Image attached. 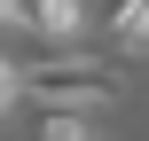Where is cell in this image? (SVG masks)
I'll return each mask as SVG.
<instances>
[{"label":"cell","mask_w":149,"mask_h":141,"mask_svg":"<svg viewBox=\"0 0 149 141\" xmlns=\"http://www.w3.org/2000/svg\"><path fill=\"white\" fill-rule=\"evenodd\" d=\"M16 78H24V94H31L39 110H110V102L126 94L110 63H94V55H71V47L39 55V63H31V71H16Z\"/></svg>","instance_id":"cell-1"},{"label":"cell","mask_w":149,"mask_h":141,"mask_svg":"<svg viewBox=\"0 0 149 141\" xmlns=\"http://www.w3.org/2000/svg\"><path fill=\"white\" fill-rule=\"evenodd\" d=\"M79 24H86V16H79V0H31V31H39L47 47H71V39H79Z\"/></svg>","instance_id":"cell-2"},{"label":"cell","mask_w":149,"mask_h":141,"mask_svg":"<svg viewBox=\"0 0 149 141\" xmlns=\"http://www.w3.org/2000/svg\"><path fill=\"white\" fill-rule=\"evenodd\" d=\"M31 141H102V133H94V110H39Z\"/></svg>","instance_id":"cell-3"},{"label":"cell","mask_w":149,"mask_h":141,"mask_svg":"<svg viewBox=\"0 0 149 141\" xmlns=\"http://www.w3.org/2000/svg\"><path fill=\"white\" fill-rule=\"evenodd\" d=\"M110 31H118V47H149V0H118Z\"/></svg>","instance_id":"cell-4"},{"label":"cell","mask_w":149,"mask_h":141,"mask_svg":"<svg viewBox=\"0 0 149 141\" xmlns=\"http://www.w3.org/2000/svg\"><path fill=\"white\" fill-rule=\"evenodd\" d=\"M16 94H24V78H16V63L0 55V118H8V102H16Z\"/></svg>","instance_id":"cell-5"},{"label":"cell","mask_w":149,"mask_h":141,"mask_svg":"<svg viewBox=\"0 0 149 141\" xmlns=\"http://www.w3.org/2000/svg\"><path fill=\"white\" fill-rule=\"evenodd\" d=\"M0 24H16V31H31V0H0Z\"/></svg>","instance_id":"cell-6"}]
</instances>
